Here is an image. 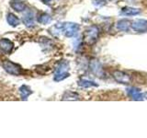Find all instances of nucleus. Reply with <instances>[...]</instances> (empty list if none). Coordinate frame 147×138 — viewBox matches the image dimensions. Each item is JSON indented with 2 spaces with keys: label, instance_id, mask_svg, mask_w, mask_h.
<instances>
[{
  "label": "nucleus",
  "instance_id": "obj_1",
  "mask_svg": "<svg viewBox=\"0 0 147 138\" xmlns=\"http://www.w3.org/2000/svg\"><path fill=\"white\" fill-rule=\"evenodd\" d=\"M99 29L98 26L93 25L88 27L84 32V41L87 45H93L98 40Z\"/></svg>",
  "mask_w": 147,
  "mask_h": 138
},
{
  "label": "nucleus",
  "instance_id": "obj_2",
  "mask_svg": "<svg viewBox=\"0 0 147 138\" xmlns=\"http://www.w3.org/2000/svg\"><path fill=\"white\" fill-rule=\"evenodd\" d=\"M69 64L66 61H63L62 63L59 64V66H57L56 70L54 73L53 80L59 82L62 81L63 79H65L66 77L69 76Z\"/></svg>",
  "mask_w": 147,
  "mask_h": 138
},
{
  "label": "nucleus",
  "instance_id": "obj_3",
  "mask_svg": "<svg viewBox=\"0 0 147 138\" xmlns=\"http://www.w3.org/2000/svg\"><path fill=\"white\" fill-rule=\"evenodd\" d=\"M2 66L5 71L12 76H20L22 74V69L20 66L9 60H4L2 62Z\"/></svg>",
  "mask_w": 147,
  "mask_h": 138
},
{
  "label": "nucleus",
  "instance_id": "obj_4",
  "mask_svg": "<svg viewBox=\"0 0 147 138\" xmlns=\"http://www.w3.org/2000/svg\"><path fill=\"white\" fill-rule=\"evenodd\" d=\"M79 28H80L79 25L76 24V23L67 22L63 24V32L67 38H72V37H75L77 34L78 30H79Z\"/></svg>",
  "mask_w": 147,
  "mask_h": 138
},
{
  "label": "nucleus",
  "instance_id": "obj_5",
  "mask_svg": "<svg viewBox=\"0 0 147 138\" xmlns=\"http://www.w3.org/2000/svg\"><path fill=\"white\" fill-rule=\"evenodd\" d=\"M113 78L115 79V81L119 83V84H124V85H128L131 82V76L127 74L124 71H121V70H116L112 73Z\"/></svg>",
  "mask_w": 147,
  "mask_h": 138
},
{
  "label": "nucleus",
  "instance_id": "obj_6",
  "mask_svg": "<svg viewBox=\"0 0 147 138\" xmlns=\"http://www.w3.org/2000/svg\"><path fill=\"white\" fill-rule=\"evenodd\" d=\"M131 29L136 32H146L147 31V20H136L131 22Z\"/></svg>",
  "mask_w": 147,
  "mask_h": 138
},
{
  "label": "nucleus",
  "instance_id": "obj_7",
  "mask_svg": "<svg viewBox=\"0 0 147 138\" xmlns=\"http://www.w3.org/2000/svg\"><path fill=\"white\" fill-rule=\"evenodd\" d=\"M14 48L13 43L8 39H1L0 40V50L2 51L4 53L9 54Z\"/></svg>",
  "mask_w": 147,
  "mask_h": 138
},
{
  "label": "nucleus",
  "instance_id": "obj_8",
  "mask_svg": "<svg viewBox=\"0 0 147 138\" xmlns=\"http://www.w3.org/2000/svg\"><path fill=\"white\" fill-rule=\"evenodd\" d=\"M89 68L91 72L96 75V76H101L103 75V69H102V66H101V64L98 61H96V60H92L89 64Z\"/></svg>",
  "mask_w": 147,
  "mask_h": 138
},
{
  "label": "nucleus",
  "instance_id": "obj_9",
  "mask_svg": "<svg viewBox=\"0 0 147 138\" xmlns=\"http://www.w3.org/2000/svg\"><path fill=\"white\" fill-rule=\"evenodd\" d=\"M127 93L128 95L131 97V99L133 100H142L144 99V94L142 93V92L140 91L139 89H136V87H129V89H127Z\"/></svg>",
  "mask_w": 147,
  "mask_h": 138
},
{
  "label": "nucleus",
  "instance_id": "obj_10",
  "mask_svg": "<svg viewBox=\"0 0 147 138\" xmlns=\"http://www.w3.org/2000/svg\"><path fill=\"white\" fill-rule=\"evenodd\" d=\"M23 22L26 27L31 28L34 26V14L32 11L28 10L23 15Z\"/></svg>",
  "mask_w": 147,
  "mask_h": 138
},
{
  "label": "nucleus",
  "instance_id": "obj_11",
  "mask_svg": "<svg viewBox=\"0 0 147 138\" xmlns=\"http://www.w3.org/2000/svg\"><path fill=\"white\" fill-rule=\"evenodd\" d=\"M140 13H141V10L139 8L131 7H125L121 8V14H122L123 16H135Z\"/></svg>",
  "mask_w": 147,
  "mask_h": 138
},
{
  "label": "nucleus",
  "instance_id": "obj_12",
  "mask_svg": "<svg viewBox=\"0 0 147 138\" xmlns=\"http://www.w3.org/2000/svg\"><path fill=\"white\" fill-rule=\"evenodd\" d=\"M131 22L130 20L123 18V20H119L117 22L116 27H117V29L121 31H128L131 27Z\"/></svg>",
  "mask_w": 147,
  "mask_h": 138
},
{
  "label": "nucleus",
  "instance_id": "obj_13",
  "mask_svg": "<svg viewBox=\"0 0 147 138\" xmlns=\"http://www.w3.org/2000/svg\"><path fill=\"white\" fill-rule=\"evenodd\" d=\"M20 93L21 99H25L26 100L28 99V97H29L32 93V91L28 86L23 85V86H21L20 87Z\"/></svg>",
  "mask_w": 147,
  "mask_h": 138
},
{
  "label": "nucleus",
  "instance_id": "obj_14",
  "mask_svg": "<svg viewBox=\"0 0 147 138\" xmlns=\"http://www.w3.org/2000/svg\"><path fill=\"white\" fill-rule=\"evenodd\" d=\"M10 6L14 10L17 12H22V11H24L26 8V5L23 2L18 1V0H15L14 2H11Z\"/></svg>",
  "mask_w": 147,
  "mask_h": 138
},
{
  "label": "nucleus",
  "instance_id": "obj_15",
  "mask_svg": "<svg viewBox=\"0 0 147 138\" xmlns=\"http://www.w3.org/2000/svg\"><path fill=\"white\" fill-rule=\"evenodd\" d=\"M7 21L10 26L12 27H17L18 24H20V20L17 16H15L12 13H8L7 17Z\"/></svg>",
  "mask_w": 147,
  "mask_h": 138
},
{
  "label": "nucleus",
  "instance_id": "obj_16",
  "mask_svg": "<svg viewBox=\"0 0 147 138\" xmlns=\"http://www.w3.org/2000/svg\"><path fill=\"white\" fill-rule=\"evenodd\" d=\"M79 99L80 96L73 91H66L63 96V100H77Z\"/></svg>",
  "mask_w": 147,
  "mask_h": 138
},
{
  "label": "nucleus",
  "instance_id": "obj_17",
  "mask_svg": "<svg viewBox=\"0 0 147 138\" xmlns=\"http://www.w3.org/2000/svg\"><path fill=\"white\" fill-rule=\"evenodd\" d=\"M38 22L40 23V24H43V25H46V24H49V23L52 21V18H51L50 15L46 13H40V15L38 16Z\"/></svg>",
  "mask_w": 147,
  "mask_h": 138
},
{
  "label": "nucleus",
  "instance_id": "obj_18",
  "mask_svg": "<svg viewBox=\"0 0 147 138\" xmlns=\"http://www.w3.org/2000/svg\"><path fill=\"white\" fill-rule=\"evenodd\" d=\"M77 84L81 87H98V86L94 81L87 80V79H80L77 82Z\"/></svg>",
  "mask_w": 147,
  "mask_h": 138
},
{
  "label": "nucleus",
  "instance_id": "obj_19",
  "mask_svg": "<svg viewBox=\"0 0 147 138\" xmlns=\"http://www.w3.org/2000/svg\"><path fill=\"white\" fill-rule=\"evenodd\" d=\"M93 4L96 7H102L105 5L104 0H93Z\"/></svg>",
  "mask_w": 147,
  "mask_h": 138
},
{
  "label": "nucleus",
  "instance_id": "obj_20",
  "mask_svg": "<svg viewBox=\"0 0 147 138\" xmlns=\"http://www.w3.org/2000/svg\"><path fill=\"white\" fill-rule=\"evenodd\" d=\"M44 4H49L50 2H51V0H41Z\"/></svg>",
  "mask_w": 147,
  "mask_h": 138
},
{
  "label": "nucleus",
  "instance_id": "obj_21",
  "mask_svg": "<svg viewBox=\"0 0 147 138\" xmlns=\"http://www.w3.org/2000/svg\"><path fill=\"white\" fill-rule=\"evenodd\" d=\"M144 98H145V99H147V92H145V93L144 94Z\"/></svg>",
  "mask_w": 147,
  "mask_h": 138
}]
</instances>
